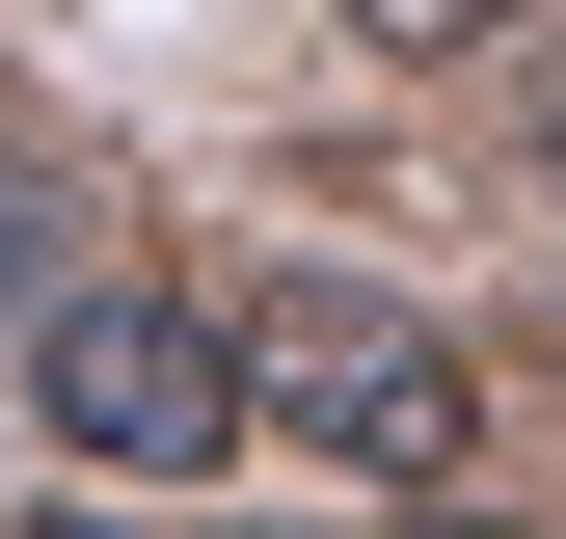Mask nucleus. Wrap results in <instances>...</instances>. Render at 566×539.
Here are the masks:
<instances>
[{"label": "nucleus", "instance_id": "nucleus-1", "mask_svg": "<svg viewBox=\"0 0 566 539\" xmlns=\"http://www.w3.org/2000/svg\"><path fill=\"white\" fill-rule=\"evenodd\" d=\"M28 404H54V458H108V486H217V458L270 432V404H243V324L163 297V270H54V297H28Z\"/></svg>", "mask_w": 566, "mask_h": 539}, {"label": "nucleus", "instance_id": "nucleus-2", "mask_svg": "<svg viewBox=\"0 0 566 539\" xmlns=\"http://www.w3.org/2000/svg\"><path fill=\"white\" fill-rule=\"evenodd\" d=\"M243 404L297 458H350V486H459L485 458V378H459V324H405V297H243Z\"/></svg>", "mask_w": 566, "mask_h": 539}, {"label": "nucleus", "instance_id": "nucleus-3", "mask_svg": "<svg viewBox=\"0 0 566 539\" xmlns=\"http://www.w3.org/2000/svg\"><path fill=\"white\" fill-rule=\"evenodd\" d=\"M54 270H82V189H54V162H28V135H0V324H28V297H54Z\"/></svg>", "mask_w": 566, "mask_h": 539}, {"label": "nucleus", "instance_id": "nucleus-4", "mask_svg": "<svg viewBox=\"0 0 566 539\" xmlns=\"http://www.w3.org/2000/svg\"><path fill=\"white\" fill-rule=\"evenodd\" d=\"M350 28H378V54H485L513 0H350Z\"/></svg>", "mask_w": 566, "mask_h": 539}]
</instances>
